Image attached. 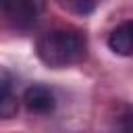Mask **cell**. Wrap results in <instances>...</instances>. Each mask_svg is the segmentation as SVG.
<instances>
[{
  "mask_svg": "<svg viewBox=\"0 0 133 133\" xmlns=\"http://www.w3.org/2000/svg\"><path fill=\"white\" fill-rule=\"evenodd\" d=\"M37 56L52 69L77 64L85 58V39L81 33L71 29H54L39 37Z\"/></svg>",
  "mask_w": 133,
  "mask_h": 133,
  "instance_id": "obj_1",
  "label": "cell"
},
{
  "mask_svg": "<svg viewBox=\"0 0 133 133\" xmlns=\"http://www.w3.org/2000/svg\"><path fill=\"white\" fill-rule=\"evenodd\" d=\"M23 102H25L27 110L29 112H35V114H48L56 106L54 91L48 85H42V83L29 85L25 89V94H23Z\"/></svg>",
  "mask_w": 133,
  "mask_h": 133,
  "instance_id": "obj_2",
  "label": "cell"
},
{
  "mask_svg": "<svg viewBox=\"0 0 133 133\" xmlns=\"http://www.w3.org/2000/svg\"><path fill=\"white\" fill-rule=\"evenodd\" d=\"M108 48L121 56H133V21H125L108 35Z\"/></svg>",
  "mask_w": 133,
  "mask_h": 133,
  "instance_id": "obj_3",
  "label": "cell"
},
{
  "mask_svg": "<svg viewBox=\"0 0 133 133\" xmlns=\"http://www.w3.org/2000/svg\"><path fill=\"white\" fill-rule=\"evenodd\" d=\"M19 110V98L12 91V81L0 77V118H12Z\"/></svg>",
  "mask_w": 133,
  "mask_h": 133,
  "instance_id": "obj_4",
  "label": "cell"
},
{
  "mask_svg": "<svg viewBox=\"0 0 133 133\" xmlns=\"http://www.w3.org/2000/svg\"><path fill=\"white\" fill-rule=\"evenodd\" d=\"M37 4H31V2H12V4H6V10L8 15L12 17V21L17 25H29L35 21V12H37Z\"/></svg>",
  "mask_w": 133,
  "mask_h": 133,
  "instance_id": "obj_5",
  "label": "cell"
},
{
  "mask_svg": "<svg viewBox=\"0 0 133 133\" xmlns=\"http://www.w3.org/2000/svg\"><path fill=\"white\" fill-rule=\"evenodd\" d=\"M69 6H71L73 10H77V12H81V15H87V12H91V10L96 8L94 2H71Z\"/></svg>",
  "mask_w": 133,
  "mask_h": 133,
  "instance_id": "obj_6",
  "label": "cell"
}]
</instances>
